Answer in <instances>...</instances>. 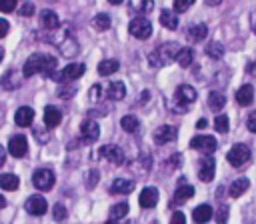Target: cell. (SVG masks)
Returning <instances> with one entry per match:
<instances>
[{
  "label": "cell",
  "instance_id": "1",
  "mask_svg": "<svg viewBox=\"0 0 256 224\" xmlns=\"http://www.w3.org/2000/svg\"><path fill=\"white\" fill-rule=\"evenodd\" d=\"M56 66H58V62H56L54 56L36 52V54H32V56H28V60L24 62V66H22V76H24V78H30V76H34V74H42V76H46V78H54V76H56Z\"/></svg>",
  "mask_w": 256,
  "mask_h": 224
},
{
  "label": "cell",
  "instance_id": "17",
  "mask_svg": "<svg viewBox=\"0 0 256 224\" xmlns=\"http://www.w3.org/2000/svg\"><path fill=\"white\" fill-rule=\"evenodd\" d=\"M104 94H106V98H110V100H122V98L126 96V86H124V82H120V80H112V82L106 86Z\"/></svg>",
  "mask_w": 256,
  "mask_h": 224
},
{
  "label": "cell",
  "instance_id": "44",
  "mask_svg": "<svg viewBox=\"0 0 256 224\" xmlns=\"http://www.w3.org/2000/svg\"><path fill=\"white\" fill-rule=\"evenodd\" d=\"M16 0H0V12H12L16 10Z\"/></svg>",
  "mask_w": 256,
  "mask_h": 224
},
{
  "label": "cell",
  "instance_id": "27",
  "mask_svg": "<svg viewBox=\"0 0 256 224\" xmlns=\"http://www.w3.org/2000/svg\"><path fill=\"white\" fill-rule=\"evenodd\" d=\"M160 24L164 26V28H168V30H176L178 28V18H176V12H172V10H162L160 12Z\"/></svg>",
  "mask_w": 256,
  "mask_h": 224
},
{
  "label": "cell",
  "instance_id": "56",
  "mask_svg": "<svg viewBox=\"0 0 256 224\" xmlns=\"http://www.w3.org/2000/svg\"><path fill=\"white\" fill-rule=\"evenodd\" d=\"M250 72H252V74H256V62H252V64H250Z\"/></svg>",
  "mask_w": 256,
  "mask_h": 224
},
{
  "label": "cell",
  "instance_id": "57",
  "mask_svg": "<svg viewBox=\"0 0 256 224\" xmlns=\"http://www.w3.org/2000/svg\"><path fill=\"white\" fill-rule=\"evenodd\" d=\"M2 58H4V48L0 46V62H2Z\"/></svg>",
  "mask_w": 256,
  "mask_h": 224
},
{
  "label": "cell",
  "instance_id": "47",
  "mask_svg": "<svg viewBox=\"0 0 256 224\" xmlns=\"http://www.w3.org/2000/svg\"><path fill=\"white\" fill-rule=\"evenodd\" d=\"M246 210H248V214H246V224H256V206L252 204L250 208L246 206Z\"/></svg>",
  "mask_w": 256,
  "mask_h": 224
},
{
  "label": "cell",
  "instance_id": "40",
  "mask_svg": "<svg viewBox=\"0 0 256 224\" xmlns=\"http://www.w3.org/2000/svg\"><path fill=\"white\" fill-rule=\"evenodd\" d=\"M98 176H100V172H98L96 168H92V170L86 172V188H88V190H92V188L98 184Z\"/></svg>",
  "mask_w": 256,
  "mask_h": 224
},
{
  "label": "cell",
  "instance_id": "30",
  "mask_svg": "<svg viewBox=\"0 0 256 224\" xmlns=\"http://www.w3.org/2000/svg\"><path fill=\"white\" fill-rule=\"evenodd\" d=\"M224 104H226V98H224V94H222V92L212 90V92L208 94V106H210V110L218 112V110H222V108H224Z\"/></svg>",
  "mask_w": 256,
  "mask_h": 224
},
{
  "label": "cell",
  "instance_id": "22",
  "mask_svg": "<svg viewBox=\"0 0 256 224\" xmlns=\"http://www.w3.org/2000/svg\"><path fill=\"white\" fill-rule=\"evenodd\" d=\"M212 216H214V212H212V206L210 204H200V206H196L192 210V218H194L196 224H206Z\"/></svg>",
  "mask_w": 256,
  "mask_h": 224
},
{
  "label": "cell",
  "instance_id": "46",
  "mask_svg": "<svg viewBox=\"0 0 256 224\" xmlns=\"http://www.w3.org/2000/svg\"><path fill=\"white\" fill-rule=\"evenodd\" d=\"M170 224H186V216H184V212L176 210V212L172 214V220H170Z\"/></svg>",
  "mask_w": 256,
  "mask_h": 224
},
{
  "label": "cell",
  "instance_id": "37",
  "mask_svg": "<svg viewBox=\"0 0 256 224\" xmlns=\"http://www.w3.org/2000/svg\"><path fill=\"white\" fill-rule=\"evenodd\" d=\"M92 24H94L96 30H108L112 22H110V16L108 14H96L94 20H92Z\"/></svg>",
  "mask_w": 256,
  "mask_h": 224
},
{
  "label": "cell",
  "instance_id": "2",
  "mask_svg": "<svg viewBox=\"0 0 256 224\" xmlns=\"http://www.w3.org/2000/svg\"><path fill=\"white\" fill-rule=\"evenodd\" d=\"M196 98H198V96H196V90H194L190 84H180V86L174 90V96H172L168 108H170L172 112L182 114V112H186V110L196 102Z\"/></svg>",
  "mask_w": 256,
  "mask_h": 224
},
{
  "label": "cell",
  "instance_id": "9",
  "mask_svg": "<svg viewBox=\"0 0 256 224\" xmlns=\"http://www.w3.org/2000/svg\"><path fill=\"white\" fill-rule=\"evenodd\" d=\"M80 136H82V140H84L86 144L96 142L98 136H100V126H98V122L92 120V118L82 120V124H80Z\"/></svg>",
  "mask_w": 256,
  "mask_h": 224
},
{
  "label": "cell",
  "instance_id": "48",
  "mask_svg": "<svg viewBox=\"0 0 256 224\" xmlns=\"http://www.w3.org/2000/svg\"><path fill=\"white\" fill-rule=\"evenodd\" d=\"M20 14H22V16H32V14H34V4H32V2H26V4L20 8Z\"/></svg>",
  "mask_w": 256,
  "mask_h": 224
},
{
  "label": "cell",
  "instance_id": "3",
  "mask_svg": "<svg viewBox=\"0 0 256 224\" xmlns=\"http://www.w3.org/2000/svg\"><path fill=\"white\" fill-rule=\"evenodd\" d=\"M180 50H182V46H180L178 42H166V44H160L156 50L150 52L148 62H150V66H156V68L166 66L170 60H174V58L178 56Z\"/></svg>",
  "mask_w": 256,
  "mask_h": 224
},
{
  "label": "cell",
  "instance_id": "7",
  "mask_svg": "<svg viewBox=\"0 0 256 224\" xmlns=\"http://www.w3.org/2000/svg\"><path fill=\"white\" fill-rule=\"evenodd\" d=\"M32 184H34L40 192L50 190V188L54 186V172L48 170V168H38V170H34V174H32Z\"/></svg>",
  "mask_w": 256,
  "mask_h": 224
},
{
  "label": "cell",
  "instance_id": "58",
  "mask_svg": "<svg viewBox=\"0 0 256 224\" xmlns=\"http://www.w3.org/2000/svg\"><path fill=\"white\" fill-rule=\"evenodd\" d=\"M104 224H118V222H114V220H108V222H104Z\"/></svg>",
  "mask_w": 256,
  "mask_h": 224
},
{
  "label": "cell",
  "instance_id": "33",
  "mask_svg": "<svg viewBox=\"0 0 256 224\" xmlns=\"http://www.w3.org/2000/svg\"><path fill=\"white\" fill-rule=\"evenodd\" d=\"M126 214H128V204H126V202L114 204V206L110 208V220H114V222H118V220L124 218Z\"/></svg>",
  "mask_w": 256,
  "mask_h": 224
},
{
  "label": "cell",
  "instance_id": "24",
  "mask_svg": "<svg viewBox=\"0 0 256 224\" xmlns=\"http://www.w3.org/2000/svg\"><path fill=\"white\" fill-rule=\"evenodd\" d=\"M40 24L46 28V30H54V28H58V24H60V20H58V14L54 12V10H40Z\"/></svg>",
  "mask_w": 256,
  "mask_h": 224
},
{
  "label": "cell",
  "instance_id": "38",
  "mask_svg": "<svg viewBox=\"0 0 256 224\" xmlns=\"http://www.w3.org/2000/svg\"><path fill=\"white\" fill-rule=\"evenodd\" d=\"M214 128L220 132V134H226L228 132V116L226 114H218L214 118Z\"/></svg>",
  "mask_w": 256,
  "mask_h": 224
},
{
  "label": "cell",
  "instance_id": "12",
  "mask_svg": "<svg viewBox=\"0 0 256 224\" xmlns=\"http://www.w3.org/2000/svg\"><path fill=\"white\" fill-rule=\"evenodd\" d=\"M24 208H26V212L32 214V216H42V214L48 210V202H46L44 196H30V198L26 200Z\"/></svg>",
  "mask_w": 256,
  "mask_h": 224
},
{
  "label": "cell",
  "instance_id": "16",
  "mask_svg": "<svg viewBox=\"0 0 256 224\" xmlns=\"http://www.w3.org/2000/svg\"><path fill=\"white\" fill-rule=\"evenodd\" d=\"M138 202H140L142 208H152V206H156V202H158V190H156L154 186L142 188V192H140V196H138Z\"/></svg>",
  "mask_w": 256,
  "mask_h": 224
},
{
  "label": "cell",
  "instance_id": "8",
  "mask_svg": "<svg viewBox=\"0 0 256 224\" xmlns=\"http://www.w3.org/2000/svg\"><path fill=\"white\" fill-rule=\"evenodd\" d=\"M190 148L200 150V152H204V154H212V152L218 150V142H216L214 136L200 134V136H194V138L190 140Z\"/></svg>",
  "mask_w": 256,
  "mask_h": 224
},
{
  "label": "cell",
  "instance_id": "43",
  "mask_svg": "<svg viewBox=\"0 0 256 224\" xmlns=\"http://www.w3.org/2000/svg\"><path fill=\"white\" fill-rule=\"evenodd\" d=\"M194 0H176L174 2V12H186L192 6Z\"/></svg>",
  "mask_w": 256,
  "mask_h": 224
},
{
  "label": "cell",
  "instance_id": "59",
  "mask_svg": "<svg viewBox=\"0 0 256 224\" xmlns=\"http://www.w3.org/2000/svg\"><path fill=\"white\" fill-rule=\"evenodd\" d=\"M126 224H132V222H126Z\"/></svg>",
  "mask_w": 256,
  "mask_h": 224
},
{
  "label": "cell",
  "instance_id": "11",
  "mask_svg": "<svg viewBox=\"0 0 256 224\" xmlns=\"http://www.w3.org/2000/svg\"><path fill=\"white\" fill-rule=\"evenodd\" d=\"M8 152H10V156H14V158L26 156V152H28V142H26V138H24L22 134L12 136L10 142H8Z\"/></svg>",
  "mask_w": 256,
  "mask_h": 224
},
{
  "label": "cell",
  "instance_id": "53",
  "mask_svg": "<svg viewBox=\"0 0 256 224\" xmlns=\"http://www.w3.org/2000/svg\"><path fill=\"white\" fill-rule=\"evenodd\" d=\"M250 24H252V30H254V34H256V10H254L252 16H250Z\"/></svg>",
  "mask_w": 256,
  "mask_h": 224
},
{
  "label": "cell",
  "instance_id": "54",
  "mask_svg": "<svg viewBox=\"0 0 256 224\" xmlns=\"http://www.w3.org/2000/svg\"><path fill=\"white\" fill-rule=\"evenodd\" d=\"M204 126H206V120H204V118H200V120L196 122V128H204Z\"/></svg>",
  "mask_w": 256,
  "mask_h": 224
},
{
  "label": "cell",
  "instance_id": "21",
  "mask_svg": "<svg viewBox=\"0 0 256 224\" xmlns=\"http://www.w3.org/2000/svg\"><path fill=\"white\" fill-rule=\"evenodd\" d=\"M134 180H130V178H116L114 182H112V186H110V192L112 194H130L132 190H134Z\"/></svg>",
  "mask_w": 256,
  "mask_h": 224
},
{
  "label": "cell",
  "instance_id": "42",
  "mask_svg": "<svg viewBox=\"0 0 256 224\" xmlns=\"http://www.w3.org/2000/svg\"><path fill=\"white\" fill-rule=\"evenodd\" d=\"M226 220H228V206L222 204L216 210V224H226Z\"/></svg>",
  "mask_w": 256,
  "mask_h": 224
},
{
  "label": "cell",
  "instance_id": "15",
  "mask_svg": "<svg viewBox=\"0 0 256 224\" xmlns=\"http://www.w3.org/2000/svg\"><path fill=\"white\" fill-rule=\"evenodd\" d=\"M54 44H58L60 52H62L64 56H68V58L78 54V42L74 40V36L68 34V30H66V34H64V40H54Z\"/></svg>",
  "mask_w": 256,
  "mask_h": 224
},
{
  "label": "cell",
  "instance_id": "28",
  "mask_svg": "<svg viewBox=\"0 0 256 224\" xmlns=\"http://www.w3.org/2000/svg\"><path fill=\"white\" fill-rule=\"evenodd\" d=\"M206 34H208L206 24H194L192 28H188V40L190 42H200L206 38Z\"/></svg>",
  "mask_w": 256,
  "mask_h": 224
},
{
  "label": "cell",
  "instance_id": "55",
  "mask_svg": "<svg viewBox=\"0 0 256 224\" xmlns=\"http://www.w3.org/2000/svg\"><path fill=\"white\" fill-rule=\"evenodd\" d=\"M4 206H6V198L0 194V208H4Z\"/></svg>",
  "mask_w": 256,
  "mask_h": 224
},
{
  "label": "cell",
  "instance_id": "26",
  "mask_svg": "<svg viewBox=\"0 0 256 224\" xmlns=\"http://www.w3.org/2000/svg\"><path fill=\"white\" fill-rule=\"evenodd\" d=\"M194 196V188L190 184H180L174 192V198H172V204H182L186 200H190Z\"/></svg>",
  "mask_w": 256,
  "mask_h": 224
},
{
  "label": "cell",
  "instance_id": "45",
  "mask_svg": "<svg viewBox=\"0 0 256 224\" xmlns=\"http://www.w3.org/2000/svg\"><path fill=\"white\" fill-rule=\"evenodd\" d=\"M246 126H248V130H250V132H254V134H256V110L248 114V118H246Z\"/></svg>",
  "mask_w": 256,
  "mask_h": 224
},
{
  "label": "cell",
  "instance_id": "4",
  "mask_svg": "<svg viewBox=\"0 0 256 224\" xmlns=\"http://www.w3.org/2000/svg\"><path fill=\"white\" fill-rule=\"evenodd\" d=\"M226 160L230 162L232 168H242L244 164H248V162L252 160V152H250V148H248L246 144H234V146L228 150Z\"/></svg>",
  "mask_w": 256,
  "mask_h": 224
},
{
  "label": "cell",
  "instance_id": "13",
  "mask_svg": "<svg viewBox=\"0 0 256 224\" xmlns=\"http://www.w3.org/2000/svg\"><path fill=\"white\" fill-rule=\"evenodd\" d=\"M214 170H216V160L210 158V156H204L200 158V164H198V176L202 182H210L214 178Z\"/></svg>",
  "mask_w": 256,
  "mask_h": 224
},
{
  "label": "cell",
  "instance_id": "18",
  "mask_svg": "<svg viewBox=\"0 0 256 224\" xmlns=\"http://www.w3.org/2000/svg\"><path fill=\"white\" fill-rule=\"evenodd\" d=\"M32 120H34V110H32L30 106H20V108L16 110V114H14V122H16L20 128L30 126Z\"/></svg>",
  "mask_w": 256,
  "mask_h": 224
},
{
  "label": "cell",
  "instance_id": "14",
  "mask_svg": "<svg viewBox=\"0 0 256 224\" xmlns=\"http://www.w3.org/2000/svg\"><path fill=\"white\" fill-rule=\"evenodd\" d=\"M178 138V130L174 126H158L154 130V142L156 144H166V142H174Z\"/></svg>",
  "mask_w": 256,
  "mask_h": 224
},
{
  "label": "cell",
  "instance_id": "49",
  "mask_svg": "<svg viewBox=\"0 0 256 224\" xmlns=\"http://www.w3.org/2000/svg\"><path fill=\"white\" fill-rule=\"evenodd\" d=\"M180 160H182V156H180V154H174V156L168 158V164H166V166H168V168H178V166H180Z\"/></svg>",
  "mask_w": 256,
  "mask_h": 224
},
{
  "label": "cell",
  "instance_id": "20",
  "mask_svg": "<svg viewBox=\"0 0 256 224\" xmlns=\"http://www.w3.org/2000/svg\"><path fill=\"white\" fill-rule=\"evenodd\" d=\"M236 102H238L240 106H250V104L254 102V86H252V84L240 86L238 92H236Z\"/></svg>",
  "mask_w": 256,
  "mask_h": 224
},
{
  "label": "cell",
  "instance_id": "36",
  "mask_svg": "<svg viewBox=\"0 0 256 224\" xmlns=\"http://www.w3.org/2000/svg\"><path fill=\"white\" fill-rule=\"evenodd\" d=\"M206 54H208L210 58H222V54H224V46H222L220 42L212 40V42H208V46H206Z\"/></svg>",
  "mask_w": 256,
  "mask_h": 224
},
{
  "label": "cell",
  "instance_id": "5",
  "mask_svg": "<svg viewBox=\"0 0 256 224\" xmlns=\"http://www.w3.org/2000/svg\"><path fill=\"white\" fill-rule=\"evenodd\" d=\"M128 30H130V34H132L134 38L146 40V38L152 34V22H150L148 18H144V16H136V18L130 20Z\"/></svg>",
  "mask_w": 256,
  "mask_h": 224
},
{
  "label": "cell",
  "instance_id": "31",
  "mask_svg": "<svg viewBox=\"0 0 256 224\" xmlns=\"http://www.w3.org/2000/svg\"><path fill=\"white\" fill-rule=\"evenodd\" d=\"M20 186V180L16 174H2L0 176V188L2 190H16Z\"/></svg>",
  "mask_w": 256,
  "mask_h": 224
},
{
  "label": "cell",
  "instance_id": "39",
  "mask_svg": "<svg viewBox=\"0 0 256 224\" xmlns=\"http://www.w3.org/2000/svg\"><path fill=\"white\" fill-rule=\"evenodd\" d=\"M52 216H54L56 222L66 220V218H68V210H66V206H64V204H54V208H52Z\"/></svg>",
  "mask_w": 256,
  "mask_h": 224
},
{
  "label": "cell",
  "instance_id": "6",
  "mask_svg": "<svg viewBox=\"0 0 256 224\" xmlns=\"http://www.w3.org/2000/svg\"><path fill=\"white\" fill-rule=\"evenodd\" d=\"M84 70H86V66H84L82 62H72V64H68L64 70L56 72L54 80H56V82H72V80H78V78L84 74Z\"/></svg>",
  "mask_w": 256,
  "mask_h": 224
},
{
  "label": "cell",
  "instance_id": "23",
  "mask_svg": "<svg viewBox=\"0 0 256 224\" xmlns=\"http://www.w3.org/2000/svg\"><path fill=\"white\" fill-rule=\"evenodd\" d=\"M22 72H16V70H8L4 76H2V88L4 90H14V88H18L20 86V82H22Z\"/></svg>",
  "mask_w": 256,
  "mask_h": 224
},
{
  "label": "cell",
  "instance_id": "35",
  "mask_svg": "<svg viewBox=\"0 0 256 224\" xmlns=\"http://www.w3.org/2000/svg\"><path fill=\"white\" fill-rule=\"evenodd\" d=\"M152 8H154V2H150V0H138V2H130V10H134L136 14L150 12Z\"/></svg>",
  "mask_w": 256,
  "mask_h": 224
},
{
  "label": "cell",
  "instance_id": "34",
  "mask_svg": "<svg viewBox=\"0 0 256 224\" xmlns=\"http://www.w3.org/2000/svg\"><path fill=\"white\" fill-rule=\"evenodd\" d=\"M120 126H122L126 132H136V130H138V126H140V122H138V118H136V116L126 114V116H122Z\"/></svg>",
  "mask_w": 256,
  "mask_h": 224
},
{
  "label": "cell",
  "instance_id": "51",
  "mask_svg": "<svg viewBox=\"0 0 256 224\" xmlns=\"http://www.w3.org/2000/svg\"><path fill=\"white\" fill-rule=\"evenodd\" d=\"M74 92H76V88H66V90H64V88H60V90H58V94H60L62 98H68V96H72Z\"/></svg>",
  "mask_w": 256,
  "mask_h": 224
},
{
  "label": "cell",
  "instance_id": "25",
  "mask_svg": "<svg viewBox=\"0 0 256 224\" xmlns=\"http://www.w3.org/2000/svg\"><path fill=\"white\" fill-rule=\"evenodd\" d=\"M248 188H250V180H248V178H236V180H232V184L228 186V194H230L232 198H238V196H242Z\"/></svg>",
  "mask_w": 256,
  "mask_h": 224
},
{
  "label": "cell",
  "instance_id": "50",
  "mask_svg": "<svg viewBox=\"0 0 256 224\" xmlns=\"http://www.w3.org/2000/svg\"><path fill=\"white\" fill-rule=\"evenodd\" d=\"M8 30H10V24H8V20L0 18V38H4V36L8 34Z\"/></svg>",
  "mask_w": 256,
  "mask_h": 224
},
{
  "label": "cell",
  "instance_id": "19",
  "mask_svg": "<svg viewBox=\"0 0 256 224\" xmlns=\"http://www.w3.org/2000/svg\"><path fill=\"white\" fill-rule=\"evenodd\" d=\"M60 122H62V112L52 104L46 106L44 108V124H46V128H56Z\"/></svg>",
  "mask_w": 256,
  "mask_h": 224
},
{
  "label": "cell",
  "instance_id": "32",
  "mask_svg": "<svg viewBox=\"0 0 256 224\" xmlns=\"http://www.w3.org/2000/svg\"><path fill=\"white\" fill-rule=\"evenodd\" d=\"M176 60H178V64L182 66V68H186V66H190L192 64V60H194V52H192V48H182L180 52H178V56H176Z\"/></svg>",
  "mask_w": 256,
  "mask_h": 224
},
{
  "label": "cell",
  "instance_id": "29",
  "mask_svg": "<svg viewBox=\"0 0 256 224\" xmlns=\"http://www.w3.org/2000/svg\"><path fill=\"white\" fill-rule=\"evenodd\" d=\"M118 68H120V62H118V60H114V58H110V60H102V62L98 64V74H102V76H110V74L118 72Z\"/></svg>",
  "mask_w": 256,
  "mask_h": 224
},
{
  "label": "cell",
  "instance_id": "41",
  "mask_svg": "<svg viewBox=\"0 0 256 224\" xmlns=\"http://www.w3.org/2000/svg\"><path fill=\"white\" fill-rule=\"evenodd\" d=\"M104 96H106V94H104V88H102V86H98V84H96V86H92V88H90V100H92L94 104H96V102H100Z\"/></svg>",
  "mask_w": 256,
  "mask_h": 224
},
{
  "label": "cell",
  "instance_id": "52",
  "mask_svg": "<svg viewBox=\"0 0 256 224\" xmlns=\"http://www.w3.org/2000/svg\"><path fill=\"white\" fill-rule=\"evenodd\" d=\"M4 160H6V150H4V146L0 144V166L4 164Z\"/></svg>",
  "mask_w": 256,
  "mask_h": 224
},
{
  "label": "cell",
  "instance_id": "10",
  "mask_svg": "<svg viewBox=\"0 0 256 224\" xmlns=\"http://www.w3.org/2000/svg\"><path fill=\"white\" fill-rule=\"evenodd\" d=\"M98 154H100L104 160L112 162V164H122V162L126 160V158H124L122 148H120V146H116V144H106V146H100Z\"/></svg>",
  "mask_w": 256,
  "mask_h": 224
}]
</instances>
